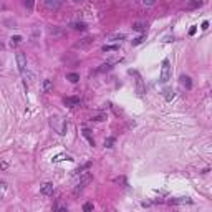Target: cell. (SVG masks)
<instances>
[{"label":"cell","instance_id":"cell-1","mask_svg":"<svg viewBox=\"0 0 212 212\" xmlns=\"http://www.w3.org/2000/svg\"><path fill=\"white\" fill-rule=\"evenodd\" d=\"M161 81L162 83H167L169 80H171V63H169V60H164L162 61V68H161Z\"/></svg>","mask_w":212,"mask_h":212},{"label":"cell","instance_id":"cell-2","mask_svg":"<svg viewBox=\"0 0 212 212\" xmlns=\"http://www.w3.org/2000/svg\"><path fill=\"white\" fill-rule=\"evenodd\" d=\"M15 58H17V66H18V71L20 73H25V70H26V56H25V53H23V51H17Z\"/></svg>","mask_w":212,"mask_h":212},{"label":"cell","instance_id":"cell-3","mask_svg":"<svg viewBox=\"0 0 212 212\" xmlns=\"http://www.w3.org/2000/svg\"><path fill=\"white\" fill-rule=\"evenodd\" d=\"M48 35L53 36V38H61V36L66 35V32L63 28H60V26H50V28H48Z\"/></svg>","mask_w":212,"mask_h":212},{"label":"cell","instance_id":"cell-4","mask_svg":"<svg viewBox=\"0 0 212 212\" xmlns=\"http://www.w3.org/2000/svg\"><path fill=\"white\" fill-rule=\"evenodd\" d=\"M40 192H42L43 195H53V192H55V186H53L51 182H45V184L40 186Z\"/></svg>","mask_w":212,"mask_h":212},{"label":"cell","instance_id":"cell-5","mask_svg":"<svg viewBox=\"0 0 212 212\" xmlns=\"http://www.w3.org/2000/svg\"><path fill=\"white\" fill-rule=\"evenodd\" d=\"M93 42H95V40H93L91 36H86V38H83V40H80V42L75 43V48H80V50H81V48H88Z\"/></svg>","mask_w":212,"mask_h":212},{"label":"cell","instance_id":"cell-6","mask_svg":"<svg viewBox=\"0 0 212 212\" xmlns=\"http://www.w3.org/2000/svg\"><path fill=\"white\" fill-rule=\"evenodd\" d=\"M171 205H181V204H192V199L189 197H176V199H171L169 201Z\"/></svg>","mask_w":212,"mask_h":212},{"label":"cell","instance_id":"cell-7","mask_svg":"<svg viewBox=\"0 0 212 212\" xmlns=\"http://www.w3.org/2000/svg\"><path fill=\"white\" fill-rule=\"evenodd\" d=\"M80 98L78 96H68V98H65V104L70 106V108H75V106H80Z\"/></svg>","mask_w":212,"mask_h":212},{"label":"cell","instance_id":"cell-8","mask_svg":"<svg viewBox=\"0 0 212 212\" xmlns=\"http://www.w3.org/2000/svg\"><path fill=\"white\" fill-rule=\"evenodd\" d=\"M179 81H181V85L184 86L186 89H191V88H192V80H191V76L182 75L181 78H179Z\"/></svg>","mask_w":212,"mask_h":212},{"label":"cell","instance_id":"cell-9","mask_svg":"<svg viewBox=\"0 0 212 212\" xmlns=\"http://www.w3.org/2000/svg\"><path fill=\"white\" fill-rule=\"evenodd\" d=\"M51 88H53V83H51V80H43V85H42V89H43V93H50L51 91Z\"/></svg>","mask_w":212,"mask_h":212},{"label":"cell","instance_id":"cell-10","mask_svg":"<svg viewBox=\"0 0 212 212\" xmlns=\"http://www.w3.org/2000/svg\"><path fill=\"white\" fill-rule=\"evenodd\" d=\"M71 28H73V30H80V32H85L88 26H86L85 22H73V23H71Z\"/></svg>","mask_w":212,"mask_h":212},{"label":"cell","instance_id":"cell-11","mask_svg":"<svg viewBox=\"0 0 212 212\" xmlns=\"http://www.w3.org/2000/svg\"><path fill=\"white\" fill-rule=\"evenodd\" d=\"M45 3H46V7H48V8H53V10L60 8V5H61V2H60V0H45Z\"/></svg>","mask_w":212,"mask_h":212},{"label":"cell","instance_id":"cell-12","mask_svg":"<svg viewBox=\"0 0 212 212\" xmlns=\"http://www.w3.org/2000/svg\"><path fill=\"white\" fill-rule=\"evenodd\" d=\"M146 23L144 22H136V23H132V30L134 32H146Z\"/></svg>","mask_w":212,"mask_h":212},{"label":"cell","instance_id":"cell-13","mask_svg":"<svg viewBox=\"0 0 212 212\" xmlns=\"http://www.w3.org/2000/svg\"><path fill=\"white\" fill-rule=\"evenodd\" d=\"M202 0H191L189 2V5H187V8L189 10H195V8H199V7H202Z\"/></svg>","mask_w":212,"mask_h":212},{"label":"cell","instance_id":"cell-14","mask_svg":"<svg viewBox=\"0 0 212 212\" xmlns=\"http://www.w3.org/2000/svg\"><path fill=\"white\" fill-rule=\"evenodd\" d=\"M83 136H85L86 139H88V142H89V146H95V139H93V136H91V131L89 129H83Z\"/></svg>","mask_w":212,"mask_h":212},{"label":"cell","instance_id":"cell-15","mask_svg":"<svg viewBox=\"0 0 212 212\" xmlns=\"http://www.w3.org/2000/svg\"><path fill=\"white\" fill-rule=\"evenodd\" d=\"M113 63H114V61H108V63H103V65L101 66H99V68L98 70H96V71H98V73H103V71H108V70H111L113 68Z\"/></svg>","mask_w":212,"mask_h":212},{"label":"cell","instance_id":"cell-16","mask_svg":"<svg viewBox=\"0 0 212 212\" xmlns=\"http://www.w3.org/2000/svg\"><path fill=\"white\" fill-rule=\"evenodd\" d=\"M104 119H106L104 113H98V114L91 116V121H96V123H101V121H104Z\"/></svg>","mask_w":212,"mask_h":212},{"label":"cell","instance_id":"cell-17","mask_svg":"<svg viewBox=\"0 0 212 212\" xmlns=\"http://www.w3.org/2000/svg\"><path fill=\"white\" fill-rule=\"evenodd\" d=\"M144 40H146V32L144 33H142V35H139V36H136V38L134 40H132V46H136V45H139V43H142V42H144Z\"/></svg>","mask_w":212,"mask_h":212},{"label":"cell","instance_id":"cell-18","mask_svg":"<svg viewBox=\"0 0 212 212\" xmlns=\"http://www.w3.org/2000/svg\"><path fill=\"white\" fill-rule=\"evenodd\" d=\"M66 80H70L71 83H78L80 81V75L78 73H70V75H66Z\"/></svg>","mask_w":212,"mask_h":212},{"label":"cell","instance_id":"cell-19","mask_svg":"<svg viewBox=\"0 0 212 212\" xmlns=\"http://www.w3.org/2000/svg\"><path fill=\"white\" fill-rule=\"evenodd\" d=\"M174 96H176V93L172 91V89H169V88H167V89H164V98H166V101H171Z\"/></svg>","mask_w":212,"mask_h":212},{"label":"cell","instance_id":"cell-20","mask_svg":"<svg viewBox=\"0 0 212 212\" xmlns=\"http://www.w3.org/2000/svg\"><path fill=\"white\" fill-rule=\"evenodd\" d=\"M22 40H23V38H22L20 35H13L12 38H10V45H12V46H17L20 42H22Z\"/></svg>","mask_w":212,"mask_h":212},{"label":"cell","instance_id":"cell-21","mask_svg":"<svg viewBox=\"0 0 212 212\" xmlns=\"http://www.w3.org/2000/svg\"><path fill=\"white\" fill-rule=\"evenodd\" d=\"M65 159H68V161H71V157L66 154H56L55 157H53V162H60V161H65Z\"/></svg>","mask_w":212,"mask_h":212},{"label":"cell","instance_id":"cell-22","mask_svg":"<svg viewBox=\"0 0 212 212\" xmlns=\"http://www.w3.org/2000/svg\"><path fill=\"white\" fill-rule=\"evenodd\" d=\"M116 50H119L118 45H104L103 46V51H116Z\"/></svg>","mask_w":212,"mask_h":212},{"label":"cell","instance_id":"cell-23","mask_svg":"<svg viewBox=\"0 0 212 212\" xmlns=\"http://www.w3.org/2000/svg\"><path fill=\"white\" fill-rule=\"evenodd\" d=\"M109 38L111 40H124L126 35L124 33H113V35H109Z\"/></svg>","mask_w":212,"mask_h":212},{"label":"cell","instance_id":"cell-24","mask_svg":"<svg viewBox=\"0 0 212 212\" xmlns=\"http://www.w3.org/2000/svg\"><path fill=\"white\" fill-rule=\"evenodd\" d=\"M114 141H116V139H114V138H108V139H106V141H104V148H108V149H111V148H113V146H114Z\"/></svg>","mask_w":212,"mask_h":212},{"label":"cell","instance_id":"cell-25","mask_svg":"<svg viewBox=\"0 0 212 212\" xmlns=\"http://www.w3.org/2000/svg\"><path fill=\"white\" fill-rule=\"evenodd\" d=\"M89 166H91V162H86L85 166H81V167H78V169H76V171H75V174H81L83 171H86V169H89Z\"/></svg>","mask_w":212,"mask_h":212},{"label":"cell","instance_id":"cell-26","mask_svg":"<svg viewBox=\"0 0 212 212\" xmlns=\"http://www.w3.org/2000/svg\"><path fill=\"white\" fill-rule=\"evenodd\" d=\"M93 207H95V205H93V202H85V204H83V210H85V212L93 210Z\"/></svg>","mask_w":212,"mask_h":212},{"label":"cell","instance_id":"cell-27","mask_svg":"<svg viewBox=\"0 0 212 212\" xmlns=\"http://www.w3.org/2000/svg\"><path fill=\"white\" fill-rule=\"evenodd\" d=\"M23 5H25L28 10H32L33 8V0H23Z\"/></svg>","mask_w":212,"mask_h":212},{"label":"cell","instance_id":"cell-28","mask_svg":"<svg viewBox=\"0 0 212 212\" xmlns=\"http://www.w3.org/2000/svg\"><path fill=\"white\" fill-rule=\"evenodd\" d=\"M7 167H8V161H2V162H0V169H2V171H5Z\"/></svg>","mask_w":212,"mask_h":212},{"label":"cell","instance_id":"cell-29","mask_svg":"<svg viewBox=\"0 0 212 212\" xmlns=\"http://www.w3.org/2000/svg\"><path fill=\"white\" fill-rule=\"evenodd\" d=\"M116 182H121V184L128 186V182H126V177H118V179H116Z\"/></svg>","mask_w":212,"mask_h":212},{"label":"cell","instance_id":"cell-30","mask_svg":"<svg viewBox=\"0 0 212 212\" xmlns=\"http://www.w3.org/2000/svg\"><path fill=\"white\" fill-rule=\"evenodd\" d=\"M142 3H144V5H154L156 0H142Z\"/></svg>","mask_w":212,"mask_h":212},{"label":"cell","instance_id":"cell-31","mask_svg":"<svg viewBox=\"0 0 212 212\" xmlns=\"http://www.w3.org/2000/svg\"><path fill=\"white\" fill-rule=\"evenodd\" d=\"M201 28H202V30H207V28H209V22H204V23H202V26H201Z\"/></svg>","mask_w":212,"mask_h":212},{"label":"cell","instance_id":"cell-32","mask_svg":"<svg viewBox=\"0 0 212 212\" xmlns=\"http://www.w3.org/2000/svg\"><path fill=\"white\" fill-rule=\"evenodd\" d=\"M5 189H7V184L5 182H0V191H5Z\"/></svg>","mask_w":212,"mask_h":212},{"label":"cell","instance_id":"cell-33","mask_svg":"<svg viewBox=\"0 0 212 212\" xmlns=\"http://www.w3.org/2000/svg\"><path fill=\"white\" fill-rule=\"evenodd\" d=\"M195 30H197V28H195V26H192V28L189 30V35H194V33H195Z\"/></svg>","mask_w":212,"mask_h":212},{"label":"cell","instance_id":"cell-34","mask_svg":"<svg viewBox=\"0 0 212 212\" xmlns=\"http://www.w3.org/2000/svg\"><path fill=\"white\" fill-rule=\"evenodd\" d=\"M2 50H3V43L0 42V51H2Z\"/></svg>","mask_w":212,"mask_h":212},{"label":"cell","instance_id":"cell-35","mask_svg":"<svg viewBox=\"0 0 212 212\" xmlns=\"http://www.w3.org/2000/svg\"><path fill=\"white\" fill-rule=\"evenodd\" d=\"M73 2H76V3H81V2H83V0H73Z\"/></svg>","mask_w":212,"mask_h":212}]
</instances>
